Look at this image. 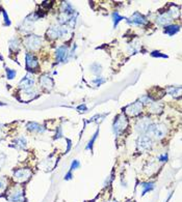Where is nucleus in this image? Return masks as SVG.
<instances>
[{
  "mask_svg": "<svg viewBox=\"0 0 182 202\" xmlns=\"http://www.w3.org/2000/svg\"><path fill=\"white\" fill-rule=\"evenodd\" d=\"M147 133L154 136L156 139H162L166 134V127L162 123H151Z\"/></svg>",
  "mask_w": 182,
  "mask_h": 202,
  "instance_id": "1",
  "label": "nucleus"
},
{
  "mask_svg": "<svg viewBox=\"0 0 182 202\" xmlns=\"http://www.w3.org/2000/svg\"><path fill=\"white\" fill-rule=\"evenodd\" d=\"M127 125H128V121H127L126 116L124 114L119 115L117 120H116L115 123H113V131H115L116 134L122 133L126 128V127H127Z\"/></svg>",
  "mask_w": 182,
  "mask_h": 202,
  "instance_id": "2",
  "label": "nucleus"
},
{
  "mask_svg": "<svg viewBox=\"0 0 182 202\" xmlns=\"http://www.w3.org/2000/svg\"><path fill=\"white\" fill-rule=\"evenodd\" d=\"M42 39L41 37L37 36V35H30L25 39V45L30 50H37L41 46Z\"/></svg>",
  "mask_w": 182,
  "mask_h": 202,
  "instance_id": "3",
  "label": "nucleus"
},
{
  "mask_svg": "<svg viewBox=\"0 0 182 202\" xmlns=\"http://www.w3.org/2000/svg\"><path fill=\"white\" fill-rule=\"evenodd\" d=\"M152 146V140L149 136L143 135L140 136V138L137 139V148L138 150H147Z\"/></svg>",
  "mask_w": 182,
  "mask_h": 202,
  "instance_id": "4",
  "label": "nucleus"
},
{
  "mask_svg": "<svg viewBox=\"0 0 182 202\" xmlns=\"http://www.w3.org/2000/svg\"><path fill=\"white\" fill-rule=\"evenodd\" d=\"M30 176H31V171L28 169H19L14 174L15 179L19 183H24V181L28 180Z\"/></svg>",
  "mask_w": 182,
  "mask_h": 202,
  "instance_id": "5",
  "label": "nucleus"
},
{
  "mask_svg": "<svg viewBox=\"0 0 182 202\" xmlns=\"http://www.w3.org/2000/svg\"><path fill=\"white\" fill-rule=\"evenodd\" d=\"M141 108H143L141 103L135 102V103H133V104L127 106L125 109V112L130 116H135V115L140 114V113L141 112Z\"/></svg>",
  "mask_w": 182,
  "mask_h": 202,
  "instance_id": "6",
  "label": "nucleus"
},
{
  "mask_svg": "<svg viewBox=\"0 0 182 202\" xmlns=\"http://www.w3.org/2000/svg\"><path fill=\"white\" fill-rule=\"evenodd\" d=\"M34 84V79L32 77V75H26L25 77L22 79V81L20 82L19 87L20 88H23V89H30L32 87V85Z\"/></svg>",
  "mask_w": 182,
  "mask_h": 202,
  "instance_id": "7",
  "label": "nucleus"
},
{
  "mask_svg": "<svg viewBox=\"0 0 182 202\" xmlns=\"http://www.w3.org/2000/svg\"><path fill=\"white\" fill-rule=\"evenodd\" d=\"M151 120L149 119V118H143L141 120H140L137 122V125H136V130L138 131V132L141 133H147L149 127L151 125Z\"/></svg>",
  "mask_w": 182,
  "mask_h": 202,
  "instance_id": "8",
  "label": "nucleus"
},
{
  "mask_svg": "<svg viewBox=\"0 0 182 202\" xmlns=\"http://www.w3.org/2000/svg\"><path fill=\"white\" fill-rule=\"evenodd\" d=\"M130 23H134V24H138V25H145L147 24V20L144 16H141L140 12H135L133 14L131 18L129 19Z\"/></svg>",
  "mask_w": 182,
  "mask_h": 202,
  "instance_id": "9",
  "label": "nucleus"
},
{
  "mask_svg": "<svg viewBox=\"0 0 182 202\" xmlns=\"http://www.w3.org/2000/svg\"><path fill=\"white\" fill-rule=\"evenodd\" d=\"M66 30H62L59 27H52L47 31V35L51 39H56V37L62 36V33H65Z\"/></svg>",
  "mask_w": 182,
  "mask_h": 202,
  "instance_id": "10",
  "label": "nucleus"
},
{
  "mask_svg": "<svg viewBox=\"0 0 182 202\" xmlns=\"http://www.w3.org/2000/svg\"><path fill=\"white\" fill-rule=\"evenodd\" d=\"M26 67L28 70H34L35 67H37V59L34 57V55L27 53L26 54Z\"/></svg>",
  "mask_w": 182,
  "mask_h": 202,
  "instance_id": "11",
  "label": "nucleus"
},
{
  "mask_svg": "<svg viewBox=\"0 0 182 202\" xmlns=\"http://www.w3.org/2000/svg\"><path fill=\"white\" fill-rule=\"evenodd\" d=\"M40 82H41L42 86L44 88H46V89H51V88L53 87V81L51 78L47 75L42 76V77L40 78Z\"/></svg>",
  "mask_w": 182,
  "mask_h": 202,
  "instance_id": "12",
  "label": "nucleus"
},
{
  "mask_svg": "<svg viewBox=\"0 0 182 202\" xmlns=\"http://www.w3.org/2000/svg\"><path fill=\"white\" fill-rule=\"evenodd\" d=\"M172 21V17L170 16V14H162L160 15L158 18H157V23L160 24V25H168L170 24V22Z\"/></svg>",
  "mask_w": 182,
  "mask_h": 202,
  "instance_id": "13",
  "label": "nucleus"
},
{
  "mask_svg": "<svg viewBox=\"0 0 182 202\" xmlns=\"http://www.w3.org/2000/svg\"><path fill=\"white\" fill-rule=\"evenodd\" d=\"M22 197H23V193H22V191L20 190V189L16 188L11 193V195H9V198L11 199L12 201H20V200H22Z\"/></svg>",
  "mask_w": 182,
  "mask_h": 202,
  "instance_id": "14",
  "label": "nucleus"
},
{
  "mask_svg": "<svg viewBox=\"0 0 182 202\" xmlns=\"http://www.w3.org/2000/svg\"><path fill=\"white\" fill-rule=\"evenodd\" d=\"M34 95H35V92L31 89V88H30V89H24L23 92H22V94H21V97L23 98V101L26 102V101L32 100V98H34Z\"/></svg>",
  "mask_w": 182,
  "mask_h": 202,
  "instance_id": "15",
  "label": "nucleus"
},
{
  "mask_svg": "<svg viewBox=\"0 0 182 202\" xmlns=\"http://www.w3.org/2000/svg\"><path fill=\"white\" fill-rule=\"evenodd\" d=\"M66 54H67V47H66V46L59 47V49H57V51H56V58H57V60H59V61L62 60L65 58Z\"/></svg>",
  "mask_w": 182,
  "mask_h": 202,
  "instance_id": "16",
  "label": "nucleus"
},
{
  "mask_svg": "<svg viewBox=\"0 0 182 202\" xmlns=\"http://www.w3.org/2000/svg\"><path fill=\"white\" fill-rule=\"evenodd\" d=\"M27 128H28V130L34 131V132H43V131H44L43 127H41V125H37V123H35V122L28 123V125H27Z\"/></svg>",
  "mask_w": 182,
  "mask_h": 202,
  "instance_id": "17",
  "label": "nucleus"
},
{
  "mask_svg": "<svg viewBox=\"0 0 182 202\" xmlns=\"http://www.w3.org/2000/svg\"><path fill=\"white\" fill-rule=\"evenodd\" d=\"M179 31V26H175V25H170V26L166 27V33L169 35H173Z\"/></svg>",
  "mask_w": 182,
  "mask_h": 202,
  "instance_id": "18",
  "label": "nucleus"
},
{
  "mask_svg": "<svg viewBox=\"0 0 182 202\" xmlns=\"http://www.w3.org/2000/svg\"><path fill=\"white\" fill-rule=\"evenodd\" d=\"M151 111L154 113H160L162 111V105L158 103H151Z\"/></svg>",
  "mask_w": 182,
  "mask_h": 202,
  "instance_id": "19",
  "label": "nucleus"
},
{
  "mask_svg": "<svg viewBox=\"0 0 182 202\" xmlns=\"http://www.w3.org/2000/svg\"><path fill=\"white\" fill-rule=\"evenodd\" d=\"M169 14H170V16L171 17H173V18H177L179 16V15H180V9H179V7L178 6H172L171 7V9H170V12H169Z\"/></svg>",
  "mask_w": 182,
  "mask_h": 202,
  "instance_id": "20",
  "label": "nucleus"
},
{
  "mask_svg": "<svg viewBox=\"0 0 182 202\" xmlns=\"http://www.w3.org/2000/svg\"><path fill=\"white\" fill-rule=\"evenodd\" d=\"M141 187L144 188L143 195H144V194L147 193L148 191H151V190H152V189L154 188L153 183H141Z\"/></svg>",
  "mask_w": 182,
  "mask_h": 202,
  "instance_id": "21",
  "label": "nucleus"
},
{
  "mask_svg": "<svg viewBox=\"0 0 182 202\" xmlns=\"http://www.w3.org/2000/svg\"><path fill=\"white\" fill-rule=\"evenodd\" d=\"M9 48H11V50L16 51V50L19 49V42H18L16 39H12L11 42H9Z\"/></svg>",
  "mask_w": 182,
  "mask_h": 202,
  "instance_id": "22",
  "label": "nucleus"
},
{
  "mask_svg": "<svg viewBox=\"0 0 182 202\" xmlns=\"http://www.w3.org/2000/svg\"><path fill=\"white\" fill-rule=\"evenodd\" d=\"M112 18H113V23H115V26H117V24L121 21V20H124V17H121L118 12H115V14L112 15Z\"/></svg>",
  "mask_w": 182,
  "mask_h": 202,
  "instance_id": "23",
  "label": "nucleus"
},
{
  "mask_svg": "<svg viewBox=\"0 0 182 202\" xmlns=\"http://www.w3.org/2000/svg\"><path fill=\"white\" fill-rule=\"evenodd\" d=\"M5 188H6V178L1 177L0 178V193H2Z\"/></svg>",
  "mask_w": 182,
  "mask_h": 202,
  "instance_id": "24",
  "label": "nucleus"
},
{
  "mask_svg": "<svg viewBox=\"0 0 182 202\" xmlns=\"http://www.w3.org/2000/svg\"><path fill=\"white\" fill-rule=\"evenodd\" d=\"M16 143H18V145L20 147H25V145H26V139L23 137H20L16 140Z\"/></svg>",
  "mask_w": 182,
  "mask_h": 202,
  "instance_id": "25",
  "label": "nucleus"
},
{
  "mask_svg": "<svg viewBox=\"0 0 182 202\" xmlns=\"http://www.w3.org/2000/svg\"><path fill=\"white\" fill-rule=\"evenodd\" d=\"M6 74H7V78H9V79H14L15 76H16V72H15V70H12L7 69L6 70Z\"/></svg>",
  "mask_w": 182,
  "mask_h": 202,
  "instance_id": "26",
  "label": "nucleus"
},
{
  "mask_svg": "<svg viewBox=\"0 0 182 202\" xmlns=\"http://www.w3.org/2000/svg\"><path fill=\"white\" fill-rule=\"evenodd\" d=\"M97 135H98V131H97V132H96V134L94 135V137H93L92 140L90 141V143H88V145H87V149H90L91 147H93V143H94V141L96 140V138H97Z\"/></svg>",
  "mask_w": 182,
  "mask_h": 202,
  "instance_id": "27",
  "label": "nucleus"
},
{
  "mask_svg": "<svg viewBox=\"0 0 182 202\" xmlns=\"http://www.w3.org/2000/svg\"><path fill=\"white\" fill-rule=\"evenodd\" d=\"M79 167V162L78 161H74L72 163V166H71V170H74V169H76Z\"/></svg>",
  "mask_w": 182,
  "mask_h": 202,
  "instance_id": "28",
  "label": "nucleus"
},
{
  "mask_svg": "<svg viewBox=\"0 0 182 202\" xmlns=\"http://www.w3.org/2000/svg\"><path fill=\"white\" fill-rule=\"evenodd\" d=\"M152 56H158V57H163V58H168V56H166V55H162V54H160V52H157V51L153 52V53H152Z\"/></svg>",
  "mask_w": 182,
  "mask_h": 202,
  "instance_id": "29",
  "label": "nucleus"
},
{
  "mask_svg": "<svg viewBox=\"0 0 182 202\" xmlns=\"http://www.w3.org/2000/svg\"><path fill=\"white\" fill-rule=\"evenodd\" d=\"M166 160H168V156H166V153H165V155L159 156V161H160V162H165Z\"/></svg>",
  "mask_w": 182,
  "mask_h": 202,
  "instance_id": "30",
  "label": "nucleus"
},
{
  "mask_svg": "<svg viewBox=\"0 0 182 202\" xmlns=\"http://www.w3.org/2000/svg\"><path fill=\"white\" fill-rule=\"evenodd\" d=\"M3 16H4V20H5V22H6V24H11V22H9V18H7V15H6V12H3Z\"/></svg>",
  "mask_w": 182,
  "mask_h": 202,
  "instance_id": "31",
  "label": "nucleus"
},
{
  "mask_svg": "<svg viewBox=\"0 0 182 202\" xmlns=\"http://www.w3.org/2000/svg\"><path fill=\"white\" fill-rule=\"evenodd\" d=\"M78 109H83V110H84V109H85V106H84V105H81L80 107H78Z\"/></svg>",
  "mask_w": 182,
  "mask_h": 202,
  "instance_id": "32",
  "label": "nucleus"
},
{
  "mask_svg": "<svg viewBox=\"0 0 182 202\" xmlns=\"http://www.w3.org/2000/svg\"><path fill=\"white\" fill-rule=\"evenodd\" d=\"M108 202H118V201H116V200H112V201H108Z\"/></svg>",
  "mask_w": 182,
  "mask_h": 202,
  "instance_id": "33",
  "label": "nucleus"
},
{
  "mask_svg": "<svg viewBox=\"0 0 182 202\" xmlns=\"http://www.w3.org/2000/svg\"><path fill=\"white\" fill-rule=\"evenodd\" d=\"M129 202H132V201H129Z\"/></svg>",
  "mask_w": 182,
  "mask_h": 202,
  "instance_id": "34",
  "label": "nucleus"
}]
</instances>
